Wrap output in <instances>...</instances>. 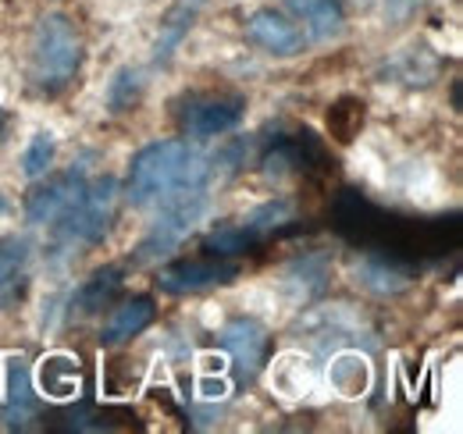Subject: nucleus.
Returning <instances> with one entry per match:
<instances>
[{
  "instance_id": "6ab92c4d",
  "label": "nucleus",
  "mask_w": 463,
  "mask_h": 434,
  "mask_svg": "<svg viewBox=\"0 0 463 434\" xmlns=\"http://www.w3.org/2000/svg\"><path fill=\"white\" fill-rule=\"evenodd\" d=\"M139 97H143V79H139V71H136V68H121L115 79H111V86H108V108H111V114L132 110L139 104Z\"/></svg>"
},
{
  "instance_id": "f3484780",
  "label": "nucleus",
  "mask_w": 463,
  "mask_h": 434,
  "mask_svg": "<svg viewBox=\"0 0 463 434\" xmlns=\"http://www.w3.org/2000/svg\"><path fill=\"white\" fill-rule=\"evenodd\" d=\"M260 242L257 231H250L246 224H225V228H214L207 239H203V250L211 257H239L246 250H253Z\"/></svg>"
},
{
  "instance_id": "9d476101",
  "label": "nucleus",
  "mask_w": 463,
  "mask_h": 434,
  "mask_svg": "<svg viewBox=\"0 0 463 434\" xmlns=\"http://www.w3.org/2000/svg\"><path fill=\"white\" fill-rule=\"evenodd\" d=\"M222 345L229 349L232 363L239 371V381H253L260 374V367L268 363V353H271V335L268 327L253 317H235L222 327Z\"/></svg>"
},
{
  "instance_id": "423d86ee",
  "label": "nucleus",
  "mask_w": 463,
  "mask_h": 434,
  "mask_svg": "<svg viewBox=\"0 0 463 434\" xmlns=\"http://www.w3.org/2000/svg\"><path fill=\"white\" fill-rule=\"evenodd\" d=\"M203 207H207V189H189V193H178L172 200H165L161 203V217L154 221V228L139 242L136 264H150V260L172 253L175 246L193 231V224L200 221Z\"/></svg>"
},
{
  "instance_id": "a211bd4d",
  "label": "nucleus",
  "mask_w": 463,
  "mask_h": 434,
  "mask_svg": "<svg viewBox=\"0 0 463 434\" xmlns=\"http://www.w3.org/2000/svg\"><path fill=\"white\" fill-rule=\"evenodd\" d=\"M75 388H79V363L75 360H68V356L43 360V392L47 395L68 399V395H75Z\"/></svg>"
},
{
  "instance_id": "2eb2a0df",
  "label": "nucleus",
  "mask_w": 463,
  "mask_h": 434,
  "mask_svg": "<svg viewBox=\"0 0 463 434\" xmlns=\"http://www.w3.org/2000/svg\"><path fill=\"white\" fill-rule=\"evenodd\" d=\"M154 317H157V307H154L150 296H136V299L121 303L115 314L108 317L104 331H100V345H121V342H128L132 335H139Z\"/></svg>"
},
{
  "instance_id": "6e6552de",
  "label": "nucleus",
  "mask_w": 463,
  "mask_h": 434,
  "mask_svg": "<svg viewBox=\"0 0 463 434\" xmlns=\"http://www.w3.org/2000/svg\"><path fill=\"white\" fill-rule=\"evenodd\" d=\"M239 278V264L225 257H189V260H175L168 268H161L157 285L168 296H193L214 285H229Z\"/></svg>"
},
{
  "instance_id": "b1692460",
  "label": "nucleus",
  "mask_w": 463,
  "mask_h": 434,
  "mask_svg": "<svg viewBox=\"0 0 463 434\" xmlns=\"http://www.w3.org/2000/svg\"><path fill=\"white\" fill-rule=\"evenodd\" d=\"M7 211H11V203H7V196H4V193H0V217L7 214Z\"/></svg>"
},
{
  "instance_id": "f03ea898",
  "label": "nucleus",
  "mask_w": 463,
  "mask_h": 434,
  "mask_svg": "<svg viewBox=\"0 0 463 434\" xmlns=\"http://www.w3.org/2000/svg\"><path fill=\"white\" fill-rule=\"evenodd\" d=\"M211 178H214V161H207L185 139H161L132 157L125 196L132 207H154V203L161 207L178 193L207 189Z\"/></svg>"
},
{
  "instance_id": "7ed1b4c3",
  "label": "nucleus",
  "mask_w": 463,
  "mask_h": 434,
  "mask_svg": "<svg viewBox=\"0 0 463 434\" xmlns=\"http://www.w3.org/2000/svg\"><path fill=\"white\" fill-rule=\"evenodd\" d=\"M82 68V36L68 14H43L33 33L29 51V79L36 93L58 97L64 93Z\"/></svg>"
},
{
  "instance_id": "1a4fd4ad",
  "label": "nucleus",
  "mask_w": 463,
  "mask_h": 434,
  "mask_svg": "<svg viewBox=\"0 0 463 434\" xmlns=\"http://www.w3.org/2000/svg\"><path fill=\"white\" fill-rule=\"evenodd\" d=\"M90 157H82L79 164H71L68 171H61L54 175L51 182H43V185H36L33 193H29V200H25V217L33 221V224H54L79 196H82V189H86V175H90Z\"/></svg>"
},
{
  "instance_id": "0eeeda50",
  "label": "nucleus",
  "mask_w": 463,
  "mask_h": 434,
  "mask_svg": "<svg viewBox=\"0 0 463 434\" xmlns=\"http://www.w3.org/2000/svg\"><path fill=\"white\" fill-rule=\"evenodd\" d=\"M268 175H328L335 171V161L321 136L314 128H296L292 136H275L271 150L264 154Z\"/></svg>"
},
{
  "instance_id": "f257e3e1",
  "label": "nucleus",
  "mask_w": 463,
  "mask_h": 434,
  "mask_svg": "<svg viewBox=\"0 0 463 434\" xmlns=\"http://www.w3.org/2000/svg\"><path fill=\"white\" fill-rule=\"evenodd\" d=\"M335 228L360 250L385 260H435L460 246V217H403L364 200L356 189H343L335 203Z\"/></svg>"
},
{
  "instance_id": "dca6fc26",
  "label": "nucleus",
  "mask_w": 463,
  "mask_h": 434,
  "mask_svg": "<svg viewBox=\"0 0 463 434\" xmlns=\"http://www.w3.org/2000/svg\"><path fill=\"white\" fill-rule=\"evenodd\" d=\"M29 281V246L25 239H4L0 242V310L22 296Z\"/></svg>"
},
{
  "instance_id": "39448f33",
  "label": "nucleus",
  "mask_w": 463,
  "mask_h": 434,
  "mask_svg": "<svg viewBox=\"0 0 463 434\" xmlns=\"http://www.w3.org/2000/svg\"><path fill=\"white\" fill-rule=\"evenodd\" d=\"M178 128L189 139H214L246 118V97L232 90H196L178 100Z\"/></svg>"
},
{
  "instance_id": "4468645a",
  "label": "nucleus",
  "mask_w": 463,
  "mask_h": 434,
  "mask_svg": "<svg viewBox=\"0 0 463 434\" xmlns=\"http://www.w3.org/2000/svg\"><path fill=\"white\" fill-rule=\"evenodd\" d=\"M286 7L307 25L314 40H332L343 33L346 0H286Z\"/></svg>"
},
{
  "instance_id": "aec40b11",
  "label": "nucleus",
  "mask_w": 463,
  "mask_h": 434,
  "mask_svg": "<svg viewBox=\"0 0 463 434\" xmlns=\"http://www.w3.org/2000/svg\"><path fill=\"white\" fill-rule=\"evenodd\" d=\"M54 150H58L54 136H51V132H36V136H33V143L25 146V154H22V171H25L29 178L47 175V171H51V164H54Z\"/></svg>"
},
{
  "instance_id": "9b49d317",
  "label": "nucleus",
  "mask_w": 463,
  "mask_h": 434,
  "mask_svg": "<svg viewBox=\"0 0 463 434\" xmlns=\"http://www.w3.org/2000/svg\"><path fill=\"white\" fill-rule=\"evenodd\" d=\"M246 36H250L260 51H268V54H275V57H296L307 47L303 29H299L296 22H289L286 14L271 11V7H260V11H253V14L246 18Z\"/></svg>"
},
{
  "instance_id": "f8f14e48",
  "label": "nucleus",
  "mask_w": 463,
  "mask_h": 434,
  "mask_svg": "<svg viewBox=\"0 0 463 434\" xmlns=\"http://www.w3.org/2000/svg\"><path fill=\"white\" fill-rule=\"evenodd\" d=\"M121 285H125V268H121V264H108V268L93 271L86 281H82V288L75 292V299H71V314H75V317H93V314H100L104 307L115 303V296L121 292Z\"/></svg>"
},
{
  "instance_id": "ddd939ff",
  "label": "nucleus",
  "mask_w": 463,
  "mask_h": 434,
  "mask_svg": "<svg viewBox=\"0 0 463 434\" xmlns=\"http://www.w3.org/2000/svg\"><path fill=\"white\" fill-rule=\"evenodd\" d=\"M36 417V395L29 384V367L25 360H7V392H4V420L11 431L29 428Z\"/></svg>"
},
{
  "instance_id": "5701e85b",
  "label": "nucleus",
  "mask_w": 463,
  "mask_h": 434,
  "mask_svg": "<svg viewBox=\"0 0 463 434\" xmlns=\"http://www.w3.org/2000/svg\"><path fill=\"white\" fill-rule=\"evenodd\" d=\"M4 136H7V114L0 110V139H4Z\"/></svg>"
},
{
  "instance_id": "20e7f679",
  "label": "nucleus",
  "mask_w": 463,
  "mask_h": 434,
  "mask_svg": "<svg viewBox=\"0 0 463 434\" xmlns=\"http://www.w3.org/2000/svg\"><path fill=\"white\" fill-rule=\"evenodd\" d=\"M118 217V182L111 175H100L86 182L82 196L54 221L58 224V242L75 250V246H100L111 235V224Z\"/></svg>"
},
{
  "instance_id": "412c9836",
  "label": "nucleus",
  "mask_w": 463,
  "mask_h": 434,
  "mask_svg": "<svg viewBox=\"0 0 463 434\" xmlns=\"http://www.w3.org/2000/svg\"><path fill=\"white\" fill-rule=\"evenodd\" d=\"M328 125H332V136L339 139V143H349L356 132H360V125H364V104L360 100H339L335 108L328 110Z\"/></svg>"
},
{
  "instance_id": "4be33fe9",
  "label": "nucleus",
  "mask_w": 463,
  "mask_h": 434,
  "mask_svg": "<svg viewBox=\"0 0 463 434\" xmlns=\"http://www.w3.org/2000/svg\"><path fill=\"white\" fill-rule=\"evenodd\" d=\"M286 221H292V203H289V200H271V203L257 207V211H253L250 217H242V224H246L250 231H257L260 239H264L268 231L282 228Z\"/></svg>"
}]
</instances>
